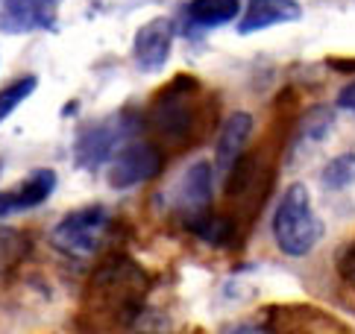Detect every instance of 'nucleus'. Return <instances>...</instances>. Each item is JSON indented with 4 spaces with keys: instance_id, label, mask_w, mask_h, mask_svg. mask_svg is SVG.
<instances>
[{
    "instance_id": "1a4fd4ad",
    "label": "nucleus",
    "mask_w": 355,
    "mask_h": 334,
    "mask_svg": "<svg viewBox=\"0 0 355 334\" xmlns=\"http://www.w3.org/2000/svg\"><path fill=\"white\" fill-rule=\"evenodd\" d=\"M173 44V21L171 18H153L144 27H138L132 42V59L141 71H159L171 56Z\"/></svg>"
},
{
    "instance_id": "f3484780",
    "label": "nucleus",
    "mask_w": 355,
    "mask_h": 334,
    "mask_svg": "<svg viewBox=\"0 0 355 334\" xmlns=\"http://www.w3.org/2000/svg\"><path fill=\"white\" fill-rule=\"evenodd\" d=\"M320 182L329 191H340V188H349L355 182V152H344V156H335L323 167L320 173Z\"/></svg>"
},
{
    "instance_id": "39448f33",
    "label": "nucleus",
    "mask_w": 355,
    "mask_h": 334,
    "mask_svg": "<svg viewBox=\"0 0 355 334\" xmlns=\"http://www.w3.org/2000/svg\"><path fill=\"white\" fill-rule=\"evenodd\" d=\"M162 170V150L150 141H130L109 161V185L115 191H126L156 179Z\"/></svg>"
},
{
    "instance_id": "6ab92c4d",
    "label": "nucleus",
    "mask_w": 355,
    "mask_h": 334,
    "mask_svg": "<svg viewBox=\"0 0 355 334\" xmlns=\"http://www.w3.org/2000/svg\"><path fill=\"white\" fill-rule=\"evenodd\" d=\"M220 334H276L268 326H252V323H235V326H226Z\"/></svg>"
},
{
    "instance_id": "dca6fc26",
    "label": "nucleus",
    "mask_w": 355,
    "mask_h": 334,
    "mask_svg": "<svg viewBox=\"0 0 355 334\" xmlns=\"http://www.w3.org/2000/svg\"><path fill=\"white\" fill-rule=\"evenodd\" d=\"M35 88H39V76H33V73H24L18 80H12L9 85L0 88V123H3Z\"/></svg>"
},
{
    "instance_id": "a211bd4d",
    "label": "nucleus",
    "mask_w": 355,
    "mask_h": 334,
    "mask_svg": "<svg viewBox=\"0 0 355 334\" xmlns=\"http://www.w3.org/2000/svg\"><path fill=\"white\" fill-rule=\"evenodd\" d=\"M335 270H338V279L352 297H355V238H349L347 243H340L338 252H335Z\"/></svg>"
},
{
    "instance_id": "ddd939ff",
    "label": "nucleus",
    "mask_w": 355,
    "mask_h": 334,
    "mask_svg": "<svg viewBox=\"0 0 355 334\" xmlns=\"http://www.w3.org/2000/svg\"><path fill=\"white\" fill-rule=\"evenodd\" d=\"M238 12H241V0H188L182 9V18L188 30L206 33L235 21Z\"/></svg>"
},
{
    "instance_id": "7ed1b4c3",
    "label": "nucleus",
    "mask_w": 355,
    "mask_h": 334,
    "mask_svg": "<svg viewBox=\"0 0 355 334\" xmlns=\"http://www.w3.org/2000/svg\"><path fill=\"white\" fill-rule=\"evenodd\" d=\"M323 235V223L314 217L306 185H288L273 209V240L288 258L309 255Z\"/></svg>"
},
{
    "instance_id": "f03ea898",
    "label": "nucleus",
    "mask_w": 355,
    "mask_h": 334,
    "mask_svg": "<svg viewBox=\"0 0 355 334\" xmlns=\"http://www.w3.org/2000/svg\"><path fill=\"white\" fill-rule=\"evenodd\" d=\"M206 106H202V85L191 73H180L153 97L150 106V126L164 144L185 147L206 135Z\"/></svg>"
},
{
    "instance_id": "2eb2a0df",
    "label": "nucleus",
    "mask_w": 355,
    "mask_h": 334,
    "mask_svg": "<svg viewBox=\"0 0 355 334\" xmlns=\"http://www.w3.org/2000/svg\"><path fill=\"white\" fill-rule=\"evenodd\" d=\"M332 123H335L332 109H326V106H314V109H309V112L297 121L294 144H297V147L320 144V141L329 135V130H332Z\"/></svg>"
},
{
    "instance_id": "f8f14e48",
    "label": "nucleus",
    "mask_w": 355,
    "mask_h": 334,
    "mask_svg": "<svg viewBox=\"0 0 355 334\" xmlns=\"http://www.w3.org/2000/svg\"><path fill=\"white\" fill-rule=\"evenodd\" d=\"M252 132V114L247 112H232L230 118L220 126V138H218V150H214V161H218L220 173L226 176L230 167L244 156V147Z\"/></svg>"
},
{
    "instance_id": "9d476101",
    "label": "nucleus",
    "mask_w": 355,
    "mask_h": 334,
    "mask_svg": "<svg viewBox=\"0 0 355 334\" xmlns=\"http://www.w3.org/2000/svg\"><path fill=\"white\" fill-rule=\"evenodd\" d=\"M56 188V173L47 170V167H39L33 170L18 188L12 191H0V220L9 214H18V211H27V209H35L42 205Z\"/></svg>"
},
{
    "instance_id": "20e7f679",
    "label": "nucleus",
    "mask_w": 355,
    "mask_h": 334,
    "mask_svg": "<svg viewBox=\"0 0 355 334\" xmlns=\"http://www.w3.org/2000/svg\"><path fill=\"white\" fill-rule=\"evenodd\" d=\"M112 217L103 205H83L77 211H68L50 232V243L71 255V258H88L94 255L109 235Z\"/></svg>"
},
{
    "instance_id": "aec40b11",
    "label": "nucleus",
    "mask_w": 355,
    "mask_h": 334,
    "mask_svg": "<svg viewBox=\"0 0 355 334\" xmlns=\"http://www.w3.org/2000/svg\"><path fill=\"white\" fill-rule=\"evenodd\" d=\"M338 106L344 109V112H355V82H349V85L340 88V94H338Z\"/></svg>"
},
{
    "instance_id": "0eeeda50",
    "label": "nucleus",
    "mask_w": 355,
    "mask_h": 334,
    "mask_svg": "<svg viewBox=\"0 0 355 334\" xmlns=\"http://www.w3.org/2000/svg\"><path fill=\"white\" fill-rule=\"evenodd\" d=\"M273 317V331L276 334H349L332 314L320 311L311 305H285L270 311Z\"/></svg>"
},
{
    "instance_id": "f257e3e1",
    "label": "nucleus",
    "mask_w": 355,
    "mask_h": 334,
    "mask_svg": "<svg viewBox=\"0 0 355 334\" xmlns=\"http://www.w3.org/2000/svg\"><path fill=\"white\" fill-rule=\"evenodd\" d=\"M150 279L135 261L123 258V255H112L100 264L83 297V328L106 331L118 326H130L138 317L147 297Z\"/></svg>"
},
{
    "instance_id": "423d86ee",
    "label": "nucleus",
    "mask_w": 355,
    "mask_h": 334,
    "mask_svg": "<svg viewBox=\"0 0 355 334\" xmlns=\"http://www.w3.org/2000/svg\"><path fill=\"white\" fill-rule=\"evenodd\" d=\"M126 130H130V126H126L123 118H106L100 123L85 126L77 138V144H73V159H77V164L88 167V170L106 164L123 144Z\"/></svg>"
},
{
    "instance_id": "4468645a",
    "label": "nucleus",
    "mask_w": 355,
    "mask_h": 334,
    "mask_svg": "<svg viewBox=\"0 0 355 334\" xmlns=\"http://www.w3.org/2000/svg\"><path fill=\"white\" fill-rule=\"evenodd\" d=\"M211 202V164L209 161H194L182 173L180 182V205L188 214L206 211Z\"/></svg>"
},
{
    "instance_id": "6e6552de",
    "label": "nucleus",
    "mask_w": 355,
    "mask_h": 334,
    "mask_svg": "<svg viewBox=\"0 0 355 334\" xmlns=\"http://www.w3.org/2000/svg\"><path fill=\"white\" fill-rule=\"evenodd\" d=\"M62 0H6L0 9V30L3 33H33L56 27V6Z\"/></svg>"
},
{
    "instance_id": "9b49d317",
    "label": "nucleus",
    "mask_w": 355,
    "mask_h": 334,
    "mask_svg": "<svg viewBox=\"0 0 355 334\" xmlns=\"http://www.w3.org/2000/svg\"><path fill=\"white\" fill-rule=\"evenodd\" d=\"M300 15H302V9H300L297 0H247L244 15H241V24H238V33L252 35V33L279 27V24L300 21Z\"/></svg>"
}]
</instances>
